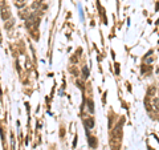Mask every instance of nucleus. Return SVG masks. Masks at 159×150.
<instances>
[{"label": "nucleus", "mask_w": 159, "mask_h": 150, "mask_svg": "<svg viewBox=\"0 0 159 150\" xmlns=\"http://www.w3.org/2000/svg\"><path fill=\"white\" fill-rule=\"evenodd\" d=\"M1 19L4 20V22L9 19V11H8V8H4V7H1Z\"/></svg>", "instance_id": "obj_1"}, {"label": "nucleus", "mask_w": 159, "mask_h": 150, "mask_svg": "<svg viewBox=\"0 0 159 150\" xmlns=\"http://www.w3.org/2000/svg\"><path fill=\"white\" fill-rule=\"evenodd\" d=\"M85 125H86L87 129H92L93 125H94V121H93V118H87V120H85Z\"/></svg>", "instance_id": "obj_2"}, {"label": "nucleus", "mask_w": 159, "mask_h": 150, "mask_svg": "<svg viewBox=\"0 0 159 150\" xmlns=\"http://www.w3.org/2000/svg\"><path fill=\"white\" fill-rule=\"evenodd\" d=\"M89 144H90V146H92V147L97 146V141H95L94 137H89Z\"/></svg>", "instance_id": "obj_3"}, {"label": "nucleus", "mask_w": 159, "mask_h": 150, "mask_svg": "<svg viewBox=\"0 0 159 150\" xmlns=\"http://www.w3.org/2000/svg\"><path fill=\"white\" fill-rule=\"evenodd\" d=\"M15 4L16 7H19V8H21V7L25 4V0H15Z\"/></svg>", "instance_id": "obj_4"}, {"label": "nucleus", "mask_w": 159, "mask_h": 150, "mask_svg": "<svg viewBox=\"0 0 159 150\" xmlns=\"http://www.w3.org/2000/svg\"><path fill=\"white\" fill-rule=\"evenodd\" d=\"M87 105H89V106H87V108H89V110L93 113V110H94V108H93V101H92V100H87Z\"/></svg>", "instance_id": "obj_5"}, {"label": "nucleus", "mask_w": 159, "mask_h": 150, "mask_svg": "<svg viewBox=\"0 0 159 150\" xmlns=\"http://www.w3.org/2000/svg\"><path fill=\"white\" fill-rule=\"evenodd\" d=\"M82 72H84V77L86 78L87 76H89V70H87V68L86 67H84V69H82Z\"/></svg>", "instance_id": "obj_6"}, {"label": "nucleus", "mask_w": 159, "mask_h": 150, "mask_svg": "<svg viewBox=\"0 0 159 150\" xmlns=\"http://www.w3.org/2000/svg\"><path fill=\"white\" fill-rule=\"evenodd\" d=\"M153 93H155V88H150V89H148L147 96H148V97H151V94H153Z\"/></svg>", "instance_id": "obj_7"}]
</instances>
